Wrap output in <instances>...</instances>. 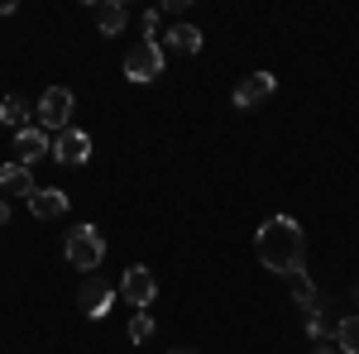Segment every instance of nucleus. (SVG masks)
I'll return each mask as SVG.
<instances>
[{
	"label": "nucleus",
	"mask_w": 359,
	"mask_h": 354,
	"mask_svg": "<svg viewBox=\"0 0 359 354\" xmlns=\"http://www.w3.org/2000/svg\"><path fill=\"white\" fill-rule=\"evenodd\" d=\"M254 249H259V259H264V268L273 273H297L302 268V254H306V240H302V225L292 216H273L259 225V240H254Z\"/></svg>",
	"instance_id": "1"
},
{
	"label": "nucleus",
	"mask_w": 359,
	"mask_h": 354,
	"mask_svg": "<svg viewBox=\"0 0 359 354\" xmlns=\"http://www.w3.org/2000/svg\"><path fill=\"white\" fill-rule=\"evenodd\" d=\"M101 259H106V240H101V230L77 225V230L67 235V264H72V268H82V273H91Z\"/></svg>",
	"instance_id": "2"
},
{
	"label": "nucleus",
	"mask_w": 359,
	"mask_h": 354,
	"mask_svg": "<svg viewBox=\"0 0 359 354\" xmlns=\"http://www.w3.org/2000/svg\"><path fill=\"white\" fill-rule=\"evenodd\" d=\"M34 115H39V130H43V135H62L67 120H72V91H67V86H48Z\"/></svg>",
	"instance_id": "3"
},
{
	"label": "nucleus",
	"mask_w": 359,
	"mask_h": 354,
	"mask_svg": "<svg viewBox=\"0 0 359 354\" xmlns=\"http://www.w3.org/2000/svg\"><path fill=\"white\" fill-rule=\"evenodd\" d=\"M125 77L130 82H154V77H163V43H154V39H139L130 57H125Z\"/></svg>",
	"instance_id": "4"
},
{
	"label": "nucleus",
	"mask_w": 359,
	"mask_h": 354,
	"mask_svg": "<svg viewBox=\"0 0 359 354\" xmlns=\"http://www.w3.org/2000/svg\"><path fill=\"white\" fill-rule=\"evenodd\" d=\"M120 297L130 301V306H139V311H149V301L158 297V282H154V273L144 268V264L125 268V278H120Z\"/></svg>",
	"instance_id": "5"
},
{
	"label": "nucleus",
	"mask_w": 359,
	"mask_h": 354,
	"mask_svg": "<svg viewBox=\"0 0 359 354\" xmlns=\"http://www.w3.org/2000/svg\"><path fill=\"white\" fill-rule=\"evenodd\" d=\"M53 158L57 163H67V168H77L91 158V135H82V130H62V135H53Z\"/></svg>",
	"instance_id": "6"
},
{
	"label": "nucleus",
	"mask_w": 359,
	"mask_h": 354,
	"mask_svg": "<svg viewBox=\"0 0 359 354\" xmlns=\"http://www.w3.org/2000/svg\"><path fill=\"white\" fill-rule=\"evenodd\" d=\"M77 301H82V311L91 316V321H101V316L111 311V301H115V287L106 282V278H96V273H91V278L82 282V292H77Z\"/></svg>",
	"instance_id": "7"
},
{
	"label": "nucleus",
	"mask_w": 359,
	"mask_h": 354,
	"mask_svg": "<svg viewBox=\"0 0 359 354\" xmlns=\"http://www.w3.org/2000/svg\"><path fill=\"white\" fill-rule=\"evenodd\" d=\"M53 154V139L43 135V130H25V135H15V163L20 168H34L39 158H48Z\"/></svg>",
	"instance_id": "8"
},
{
	"label": "nucleus",
	"mask_w": 359,
	"mask_h": 354,
	"mask_svg": "<svg viewBox=\"0 0 359 354\" xmlns=\"http://www.w3.org/2000/svg\"><path fill=\"white\" fill-rule=\"evenodd\" d=\"M273 72H249L245 82L235 86V106L245 110V106H259V101H269V96H273Z\"/></svg>",
	"instance_id": "9"
},
{
	"label": "nucleus",
	"mask_w": 359,
	"mask_h": 354,
	"mask_svg": "<svg viewBox=\"0 0 359 354\" xmlns=\"http://www.w3.org/2000/svg\"><path fill=\"white\" fill-rule=\"evenodd\" d=\"M29 211H34L39 220H57V216H67V196H62L57 187H34Z\"/></svg>",
	"instance_id": "10"
},
{
	"label": "nucleus",
	"mask_w": 359,
	"mask_h": 354,
	"mask_svg": "<svg viewBox=\"0 0 359 354\" xmlns=\"http://www.w3.org/2000/svg\"><path fill=\"white\" fill-rule=\"evenodd\" d=\"M168 48L182 53V57H196V53H201V29H196V25H172V29H168Z\"/></svg>",
	"instance_id": "11"
},
{
	"label": "nucleus",
	"mask_w": 359,
	"mask_h": 354,
	"mask_svg": "<svg viewBox=\"0 0 359 354\" xmlns=\"http://www.w3.org/2000/svg\"><path fill=\"white\" fill-rule=\"evenodd\" d=\"M0 191H15V196H34V177H29V168H20V163H5L0 168Z\"/></svg>",
	"instance_id": "12"
},
{
	"label": "nucleus",
	"mask_w": 359,
	"mask_h": 354,
	"mask_svg": "<svg viewBox=\"0 0 359 354\" xmlns=\"http://www.w3.org/2000/svg\"><path fill=\"white\" fill-rule=\"evenodd\" d=\"M0 120H5V125H10L15 135H25V130H29V120H34V115H29V106L20 101V96H5V101H0Z\"/></svg>",
	"instance_id": "13"
},
{
	"label": "nucleus",
	"mask_w": 359,
	"mask_h": 354,
	"mask_svg": "<svg viewBox=\"0 0 359 354\" xmlns=\"http://www.w3.org/2000/svg\"><path fill=\"white\" fill-rule=\"evenodd\" d=\"M96 29H101V34H120V29H125V5H120V0H101V5H96Z\"/></svg>",
	"instance_id": "14"
},
{
	"label": "nucleus",
	"mask_w": 359,
	"mask_h": 354,
	"mask_svg": "<svg viewBox=\"0 0 359 354\" xmlns=\"http://www.w3.org/2000/svg\"><path fill=\"white\" fill-rule=\"evenodd\" d=\"M287 287H292V297H297V306H302V311H316V287H311L306 268L287 273Z\"/></svg>",
	"instance_id": "15"
},
{
	"label": "nucleus",
	"mask_w": 359,
	"mask_h": 354,
	"mask_svg": "<svg viewBox=\"0 0 359 354\" xmlns=\"http://www.w3.org/2000/svg\"><path fill=\"white\" fill-rule=\"evenodd\" d=\"M335 345L345 354H359V316H345V321L335 326Z\"/></svg>",
	"instance_id": "16"
},
{
	"label": "nucleus",
	"mask_w": 359,
	"mask_h": 354,
	"mask_svg": "<svg viewBox=\"0 0 359 354\" xmlns=\"http://www.w3.org/2000/svg\"><path fill=\"white\" fill-rule=\"evenodd\" d=\"M149 335H154V316H149V311H135V321H130V340L144 345Z\"/></svg>",
	"instance_id": "17"
},
{
	"label": "nucleus",
	"mask_w": 359,
	"mask_h": 354,
	"mask_svg": "<svg viewBox=\"0 0 359 354\" xmlns=\"http://www.w3.org/2000/svg\"><path fill=\"white\" fill-rule=\"evenodd\" d=\"M144 34L158 43V10H149V15H144Z\"/></svg>",
	"instance_id": "18"
},
{
	"label": "nucleus",
	"mask_w": 359,
	"mask_h": 354,
	"mask_svg": "<svg viewBox=\"0 0 359 354\" xmlns=\"http://www.w3.org/2000/svg\"><path fill=\"white\" fill-rule=\"evenodd\" d=\"M0 225H10V206L5 201H0Z\"/></svg>",
	"instance_id": "19"
},
{
	"label": "nucleus",
	"mask_w": 359,
	"mask_h": 354,
	"mask_svg": "<svg viewBox=\"0 0 359 354\" xmlns=\"http://www.w3.org/2000/svg\"><path fill=\"white\" fill-rule=\"evenodd\" d=\"M311 354H335V350H331V345H316V350H311Z\"/></svg>",
	"instance_id": "20"
},
{
	"label": "nucleus",
	"mask_w": 359,
	"mask_h": 354,
	"mask_svg": "<svg viewBox=\"0 0 359 354\" xmlns=\"http://www.w3.org/2000/svg\"><path fill=\"white\" fill-rule=\"evenodd\" d=\"M172 354H196V350H172Z\"/></svg>",
	"instance_id": "21"
},
{
	"label": "nucleus",
	"mask_w": 359,
	"mask_h": 354,
	"mask_svg": "<svg viewBox=\"0 0 359 354\" xmlns=\"http://www.w3.org/2000/svg\"><path fill=\"white\" fill-rule=\"evenodd\" d=\"M355 297H359V287H355Z\"/></svg>",
	"instance_id": "22"
}]
</instances>
